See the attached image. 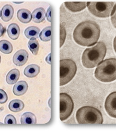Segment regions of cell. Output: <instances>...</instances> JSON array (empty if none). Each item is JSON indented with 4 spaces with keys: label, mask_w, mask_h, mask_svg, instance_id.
Instances as JSON below:
<instances>
[{
    "label": "cell",
    "mask_w": 116,
    "mask_h": 131,
    "mask_svg": "<svg viewBox=\"0 0 116 131\" xmlns=\"http://www.w3.org/2000/svg\"><path fill=\"white\" fill-rule=\"evenodd\" d=\"M0 51L5 54L10 53L13 51L12 44L8 40H1L0 41Z\"/></svg>",
    "instance_id": "44dd1931"
},
{
    "label": "cell",
    "mask_w": 116,
    "mask_h": 131,
    "mask_svg": "<svg viewBox=\"0 0 116 131\" xmlns=\"http://www.w3.org/2000/svg\"><path fill=\"white\" fill-rule=\"evenodd\" d=\"M74 108V103L71 97L66 93L60 94V118L65 121L71 115Z\"/></svg>",
    "instance_id": "52a82bcc"
},
{
    "label": "cell",
    "mask_w": 116,
    "mask_h": 131,
    "mask_svg": "<svg viewBox=\"0 0 116 131\" xmlns=\"http://www.w3.org/2000/svg\"><path fill=\"white\" fill-rule=\"evenodd\" d=\"M17 16L19 21L23 23H28L32 19V14L28 9L22 8L18 10Z\"/></svg>",
    "instance_id": "8fae6325"
},
{
    "label": "cell",
    "mask_w": 116,
    "mask_h": 131,
    "mask_svg": "<svg viewBox=\"0 0 116 131\" xmlns=\"http://www.w3.org/2000/svg\"><path fill=\"white\" fill-rule=\"evenodd\" d=\"M21 123L33 124L37 122L36 117L33 113L31 112H26L21 116Z\"/></svg>",
    "instance_id": "d6986e66"
},
{
    "label": "cell",
    "mask_w": 116,
    "mask_h": 131,
    "mask_svg": "<svg viewBox=\"0 0 116 131\" xmlns=\"http://www.w3.org/2000/svg\"><path fill=\"white\" fill-rule=\"evenodd\" d=\"M5 28L3 26V25L0 23V37H2L4 34L5 33Z\"/></svg>",
    "instance_id": "f1b7e54d"
},
{
    "label": "cell",
    "mask_w": 116,
    "mask_h": 131,
    "mask_svg": "<svg viewBox=\"0 0 116 131\" xmlns=\"http://www.w3.org/2000/svg\"><path fill=\"white\" fill-rule=\"evenodd\" d=\"M40 32V29L34 26H31L27 27L25 30V35L28 39L37 38L39 36Z\"/></svg>",
    "instance_id": "ffe728a7"
},
{
    "label": "cell",
    "mask_w": 116,
    "mask_h": 131,
    "mask_svg": "<svg viewBox=\"0 0 116 131\" xmlns=\"http://www.w3.org/2000/svg\"><path fill=\"white\" fill-rule=\"evenodd\" d=\"M100 29L93 21H84L80 23L73 32V38L78 44L83 46H92L97 42Z\"/></svg>",
    "instance_id": "6da1fadb"
},
{
    "label": "cell",
    "mask_w": 116,
    "mask_h": 131,
    "mask_svg": "<svg viewBox=\"0 0 116 131\" xmlns=\"http://www.w3.org/2000/svg\"><path fill=\"white\" fill-rule=\"evenodd\" d=\"M7 95L2 89H0V104L5 103L7 101Z\"/></svg>",
    "instance_id": "4316f807"
},
{
    "label": "cell",
    "mask_w": 116,
    "mask_h": 131,
    "mask_svg": "<svg viewBox=\"0 0 116 131\" xmlns=\"http://www.w3.org/2000/svg\"><path fill=\"white\" fill-rule=\"evenodd\" d=\"M1 56H0V63H1Z\"/></svg>",
    "instance_id": "1f68e13d"
},
{
    "label": "cell",
    "mask_w": 116,
    "mask_h": 131,
    "mask_svg": "<svg viewBox=\"0 0 116 131\" xmlns=\"http://www.w3.org/2000/svg\"><path fill=\"white\" fill-rule=\"evenodd\" d=\"M79 124H102L103 118L101 113L95 107L89 106L79 108L76 114Z\"/></svg>",
    "instance_id": "277c9868"
},
{
    "label": "cell",
    "mask_w": 116,
    "mask_h": 131,
    "mask_svg": "<svg viewBox=\"0 0 116 131\" xmlns=\"http://www.w3.org/2000/svg\"><path fill=\"white\" fill-rule=\"evenodd\" d=\"M1 10H0V17H1Z\"/></svg>",
    "instance_id": "d6a6232c"
},
{
    "label": "cell",
    "mask_w": 116,
    "mask_h": 131,
    "mask_svg": "<svg viewBox=\"0 0 116 131\" xmlns=\"http://www.w3.org/2000/svg\"><path fill=\"white\" fill-rule=\"evenodd\" d=\"M66 37V31L65 27L63 26H60V47L63 44Z\"/></svg>",
    "instance_id": "cb8c5ba5"
},
{
    "label": "cell",
    "mask_w": 116,
    "mask_h": 131,
    "mask_svg": "<svg viewBox=\"0 0 116 131\" xmlns=\"http://www.w3.org/2000/svg\"><path fill=\"white\" fill-rule=\"evenodd\" d=\"M46 11L44 8L39 7L35 9L32 13V18L34 22L40 23L45 19Z\"/></svg>",
    "instance_id": "5bb4252c"
},
{
    "label": "cell",
    "mask_w": 116,
    "mask_h": 131,
    "mask_svg": "<svg viewBox=\"0 0 116 131\" xmlns=\"http://www.w3.org/2000/svg\"><path fill=\"white\" fill-rule=\"evenodd\" d=\"M107 48L103 42H98L91 48H87L84 51L82 57V63L87 68H93L99 64L106 56Z\"/></svg>",
    "instance_id": "7a4b0ae2"
},
{
    "label": "cell",
    "mask_w": 116,
    "mask_h": 131,
    "mask_svg": "<svg viewBox=\"0 0 116 131\" xmlns=\"http://www.w3.org/2000/svg\"><path fill=\"white\" fill-rule=\"evenodd\" d=\"M46 17L48 19V20L49 21H51V7H49L47 13H46Z\"/></svg>",
    "instance_id": "83f0119b"
},
{
    "label": "cell",
    "mask_w": 116,
    "mask_h": 131,
    "mask_svg": "<svg viewBox=\"0 0 116 131\" xmlns=\"http://www.w3.org/2000/svg\"><path fill=\"white\" fill-rule=\"evenodd\" d=\"M87 2H66V7L71 12H77L85 9Z\"/></svg>",
    "instance_id": "30bf717a"
},
{
    "label": "cell",
    "mask_w": 116,
    "mask_h": 131,
    "mask_svg": "<svg viewBox=\"0 0 116 131\" xmlns=\"http://www.w3.org/2000/svg\"><path fill=\"white\" fill-rule=\"evenodd\" d=\"M113 48H114V51L116 53V36L114 38V40H113Z\"/></svg>",
    "instance_id": "f546056e"
},
{
    "label": "cell",
    "mask_w": 116,
    "mask_h": 131,
    "mask_svg": "<svg viewBox=\"0 0 116 131\" xmlns=\"http://www.w3.org/2000/svg\"></svg>",
    "instance_id": "836d02e7"
},
{
    "label": "cell",
    "mask_w": 116,
    "mask_h": 131,
    "mask_svg": "<svg viewBox=\"0 0 116 131\" xmlns=\"http://www.w3.org/2000/svg\"><path fill=\"white\" fill-rule=\"evenodd\" d=\"M28 56V53L26 50L20 49L14 54L13 58V62L17 66H22L27 62Z\"/></svg>",
    "instance_id": "9c48e42d"
},
{
    "label": "cell",
    "mask_w": 116,
    "mask_h": 131,
    "mask_svg": "<svg viewBox=\"0 0 116 131\" xmlns=\"http://www.w3.org/2000/svg\"><path fill=\"white\" fill-rule=\"evenodd\" d=\"M95 77L103 82L116 80V58L107 59L100 63L95 71Z\"/></svg>",
    "instance_id": "3957f363"
},
{
    "label": "cell",
    "mask_w": 116,
    "mask_h": 131,
    "mask_svg": "<svg viewBox=\"0 0 116 131\" xmlns=\"http://www.w3.org/2000/svg\"><path fill=\"white\" fill-rule=\"evenodd\" d=\"M5 124H16V119L15 117L12 115L9 114L7 115L5 118Z\"/></svg>",
    "instance_id": "484cf974"
},
{
    "label": "cell",
    "mask_w": 116,
    "mask_h": 131,
    "mask_svg": "<svg viewBox=\"0 0 116 131\" xmlns=\"http://www.w3.org/2000/svg\"><path fill=\"white\" fill-rule=\"evenodd\" d=\"M20 77V72L17 69L10 70L7 74L6 80L8 84H13L16 83Z\"/></svg>",
    "instance_id": "e0dca14e"
},
{
    "label": "cell",
    "mask_w": 116,
    "mask_h": 131,
    "mask_svg": "<svg viewBox=\"0 0 116 131\" xmlns=\"http://www.w3.org/2000/svg\"><path fill=\"white\" fill-rule=\"evenodd\" d=\"M24 102L20 100H14L10 101L8 105L9 110L14 112H18L22 111L24 108Z\"/></svg>",
    "instance_id": "ac0fdd59"
},
{
    "label": "cell",
    "mask_w": 116,
    "mask_h": 131,
    "mask_svg": "<svg viewBox=\"0 0 116 131\" xmlns=\"http://www.w3.org/2000/svg\"><path fill=\"white\" fill-rule=\"evenodd\" d=\"M28 46L31 52L37 55L39 51V43L36 38H31L28 43Z\"/></svg>",
    "instance_id": "7402d4cb"
},
{
    "label": "cell",
    "mask_w": 116,
    "mask_h": 131,
    "mask_svg": "<svg viewBox=\"0 0 116 131\" xmlns=\"http://www.w3.org/2000/svg\"><path fill=\"white\" fill-rule=\"evenodd\" d=\"M105 108L109 115L116 118V91L111 93L107 97Z\"/></svg>",
    "instance_id": "ba28073f"
},
{
    "label": "cell",
    "mask_w": 116,
    "mask_h": 131,
    "mask_svg": "<svg viewBox=\"0 0 116 131\" xmlns=\"http://www.w3.org/2000/svg\"><path fill=\"white\" fill-rule=\"evenodd\" d=\"M77 71L75 62L69 59L60 61V85L69 83L74 77Z\"/></svg>",
    "instance_id": "5b68a950"
},
{
    "label": "cell",
    "mask_w": 116,
    "mask_h": 131,
    "mask_svg": "<svg viewBox=\"0 0 116 131\" xmlns=\"http://www.w3.org/2000/svg\"><path fill=\"white\" fill-rule=\"evenodd\" d=\"M113 2H88L87 6L89 12L96 17H108L113 9Z\"/></svg>",
    "instance_id": "8992f818"
},
{
    "label": "cell",
    "mask_w": 116,
    "mask_h": 131,
    "mask_svg": "<svg viewBox=\"0 0 116 131\" xmlns=\"http://www.w3.org/2000/svg\"><path fill=\"white\" fill-rule=\"evenodd\" d=\"M7 32L9 37L10 39L16 40L19 36L20 28L17 24L12 23L8 26Z\"/></svg>",
    "instance_id": "2e32d148"
},
{
    "label": "cell",
    "mask_w": 116,
    "mask_h": 131,
    "mask_svg": "<svg viewBox=\"0 0 116 131\" xmlns=\"http://www.w3.org/2000/svg\"><path fill=\"white\" fill-rule=\"evenodd\" d=\"M40 38L44 41H49L51 40V26H48L41 31L39 35Z\"/></svg>",
    "instance_id": "603a6c76"
},
{
    "label": "cell",
    "mask_w": 116,
    "mask_h": 131,
    "mask_svg": "<svg viewBox=\"0 0 116 131\" xmlns=\"http://www.w3.org/2000/svg\"><path fill=\"white\" fill-rule=\"evenodd\" d=\"M14 8L12 5L6 4L4 5L1 10V18L4 21H8L11 20L14 15Z\"/></svg>",
    "instance_id": "4fadbf2b"
},
{
    "label": "cell",
    "mask_w": 116,
    "mask_h": 131,
    "mask_svg": "<svg viewBox=\"0 0 116 131\" xmlns=\"http://www.w3.org/2000/svg\"><path fill=\"white\" fill-rule=\"evenodd\" d=\"M40 68L37 64H32L28 66L24 70V73L25 75L28 78H34L40 72Z\"/></svg>",
    "instance_id": "9a60e30c"
},
{
    "label": "cell",
    "mask_w": 116,
    "mask_h": 131,
    "mask_svg": "<svg viewBox=\"0 0 116 131\" xmlns=\"http://www.w3.org/2000/svg\"><path fill=\"white\" fill-rule=\"evenodd\" d=\"M15 3H16V4H20V3H22L23 2H14Z\"/></svg>",
    "instance_id": "4dcf8cb0"
},
{
    "label": "cell",
    "mask_w": 116,
    "mask_h": 131,
    "mask_svg": "<svg viewBox=\"0 0 116 131\" xmlns=\"http://www.w3.org/2000/svg\"><path fill=\"white\" fill-rule=\"evenodd\" d=\"M111 21L112 25L116 28V4L113 7L111 13Z\"/></svg>",
    "instance_id": "d4e9b609"
},
{
    "label": "cell",
    "mask_w": 116,
    "mask_h": 131,
    "mask_svg": "<svg viewBox=\"0 0 116 131\" xmlns=\"http://www.w3.org/2000/svg\"><path fill=\"white\" fill-rule=\"evenodd\" d=\"M28 85L25 81H20L16 83L13 87V91L15 95L20 96L24 95L27 91Z\"/></svg>",
    "instance_id": "7c38bea8"
}]
</instances>
